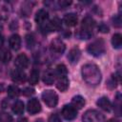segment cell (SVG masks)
Masks as SVG:
<instances>
[{"label":"cell","mask_w":122,"mask_h":122,"mask_svg":"<svg viewBox=\"0 0 122 122\" xmlns=\"http://www.w3.org/2000/svg\"><path fill=\"white\" fill-rule=\"evenodd\" d=\"M96 104L100 109H102L105 112H111L112 111V103L109 100V98L106 96H102V97L98 98V100L96 101Z\"/></svg>","instance_id":"obj_13"},{"label":"cell","mask_w":122,"mask_h":122,"mask_svg":"<svg viewBox=\"0 0 122 122\" xmlns=\"http://www.w3.org/2000/svg\"><path fill=\"white\" fill-rule=\"evenodd\" d=\"M112 22H113L114 27L119 28V27L121 26V17H120V15H116V16H114V17L112 18Z\"/></svg>","instance_id":"obj_28"},{"label":"cell","mask_w":122,"mask_h":122,"mask_svg":"<svg viewBox=\"0 0 122 122\" xmlns=\"http://www.w3.org/2000/svg\"><path fill=\"white\" fill-rule=\"evenodd\" d=\"M71 4V1H59L58 2V5L60 8H67L68 6H70Z\"/></svg>","instance_id":"obj_32"},{"label":"cell","mask_w":122,"mask_h":122,"mask_svg":"<svg viewBox=\"0 0 122 122\" xmlns=\"http://www.w3.org/2000/svg\"><path fill=\"white\" fill-rule=\"evenodd\" d=\"M38 80H39V71H38L37 70L33 69V70L30 71V73L29 82H30V84H31V85H35V84H37Z\"/></svg>","instance_id":"obj_24"},{"label":"cell","mask_w":122,"mask_h":122,"mask_svg":"<svg viewBox=\"0 0 122 122\" xmlns=\"http://www.w3.org/2000/svg\"><path fill=\"white\" fill-rule=\"evenodd\" d=\"M82 120L83 122H105V117L98 111L90 109L84 112Z\"/></svg>","instance_id":"obj_4"},{"label":"cell","mask_w":122,"mask_h":122,"mask_svg":"<svg viewBox=\"0 0 122 122\" xmlns=\"http://www.w3.org/2000/svg\"><path fill=\"white\" fill-rule=\"evenodd\" d=\"M116 83H117V80H116V78L112 75V77H111V79L108 81V87L110 88V89H113V88H115L116 87Z\"/></svg>","instance_id":"obj_27"},{"label":"cell","mask_w":122,"mask_h":122,"mask_svg":"<svg viewBox=\"0 0 122 122\" xmlns=\"http://www.w3.org/2000/svg\"><path fill=\"white\" fill-rule=\"evenodd\" d=\"M3 42H4V39H3V37H2V35L0 34V47L3 45Z\"/></svg>","instance_id":"obj_36"},{"label":"cell","mask_w":122,"mask_h":122,"mask_svg":"<svg viewBox=\"0 0 122 122\" xmlns=\"http://www.w3.org/2000/svg\"><path fill=\"white\" fill-rule=\"evenodd\" d=\"M121 93L117 92L115 99H114V104H113V108H114V112L117 116L121 115Z\"/></svg>","instance_id":"obj_19"},{"label":"cell","mask_w":122,"mask_h":122,"mask_svg":"<svg viewBox=\"0 0 122 122\" xmlns=\"http://www.w3.org/2000/svg\"><path fill=\"white\" fill-rule=\"evenodd\" d=\"M22 92H23V94H24V95H26V96H29V95H31V94H33V93H34V90H33L32 88H30V87L25 88Z\"/></svg>","instance_id":"obj_29"},{"label":"cell","mask_w":122,"mask_h":122,"mask_svg":"<svg viewBox=\"0 0 122 122\" xmlns=\"http://www.w3.org/2000/svg\"><path fill=\"white\" fill-rule=\"evenodd\" d=\"M54 80H55V73L52 71L49 70L43 74V82L46 85H52Z\"/></svg>","instance_id":"obj_18"},{"label":"cell","mask_w":122,"mask_h":122,"mask_svg":"<svg viewBox=\"0 0 122 122\" xmlns=\"http://www.w3.org/2000/svg\"><path fill=\"white\" fill-rule=\"evenodd\" d=\"M9 45L13 51H18L21 48V38L18 34H12L9 39Z\"/></svg>","instance_id":"obj_15"},{"label":"cell","mask_w":122,"mask_h":122,"mask_svg":"<svg viewBox=\"0 0 122 122\" xmlns=\"http://www.w3.org/2000/svg\"><path fill=\"white\" fill-rule=\"evenodd\" d=\"M56 88L60 92H65L69 88V79L67 76H61L56 82Z\"/></svg>","instance_id":"obj_17"},{"label":"cell","mask_w":122,"mask_h":122,"mask_svg":"<svg viewBox=\"0 0 122 122\" xmlns=\"http://www.w3.org/2000/svg\"><path fill=\"white\" fill-rule=\"evenodd\" d=\"M50 122H60V119L59 117L56 115V114H52L51 117H50Z\"/></svg>","instance_id":"obj_33"},{"label":"cell","mask_w":122,"mask_h":122,"mask_svg":"<svg viewBox=\"0 0 122 122\" xmlns=\"http://www.w3.org/2000/svg\"><path fill=\"white\" fill-rule=\"evenodd\" d=\"M87 51L90 54L98 57L101 56L105 53L106 51V48H105V42L102 38H98L95 39L94 41H92L87 48Z\"/></svg>","instance_id":"obj_3"},{"label":"cell","mask_w":122,"mask_h":122,"mask_svg":"<svg viewBox=\"0 0 122 122\" xmlns=\"http://www.w3.org/2000/svg\"><path fill=\"white\" fill-rule=\"evenodd\" d=\"M61 114L66 120H73L77 116V110L71 105H65L62 108Z\"/></svg>","instance_id":"obj_7"},{"label":"cell","mask_w":122,"mask_h":122,"mask_svg":"<svg viewBox=\"0 0 122 122\" xmlns=\"http://www.w3.org/2000/svg\"><path fill=\"white\" fill-rule=\"evenodd\" d=\"M41 97L49 108H54L58 103V95L55 92L51 90L44 91L41 94Z\"/></svg>","instance_id":"obj_5"},{"label":"cell","mask_w":122,"mask_h":122,"mask_svg":"<svg viewBox=\"0 0 122 122\" xmlns=\"http://www.w3.org/2000/svg\"><path fill=\"white\" fill-rule=\"evenodd\" d=\"M50 48H51V51L52 53L57 54V55H62V53L66 50V45L60 38L56 37L51 42V47Z\"/></svg>","instance_id":"obj_6"},{"label":"cell","mask_w":122,"mask_h":122,"mask_svg":"<svg viewBox=\"0 0 122 122\" xmlns=\"http://www.w3.org/2000/svg\"><path fill=\"white\" fill-rule=\"evenodd\" d=\"M11 79L15 83H24L27 79V76L22 70L17 69L11 71Z\"/></svg>","instance_id":"obj_12"},{"label":"cell","mask_w":122,"mask_h":122,"mask_svg":"<svg viewBox=\"0 0 122 122\" xmlns=\"http://www.w3.org/2000/svg\"><path fill=\"white\" fill-rule=\"evenodd\" d=\"M85 103H86V101H85V99H84V97L83 96H81V95H76V96H73L72 97V99H71V106L73 107V108H75L76 110H80V109H82L84 106H85Z\"/></svg>","instance_id":"obj_16"},{"label":"cell","mask_w":122,"mask_h":122,"mask_svg":"<svg viewBox=\"0 0 122 122\" xmlns=\"http://www.w3.org/2000/svg\"><path fill=\"white\" fill-rule=\"evenodd\" d=\"M24 109H25L24 103H23L21 100H17V101L12 105V107H11V110H12L13 113H15V114H17V115L22 114V113L24 112Z\"/></svg>","instance_id":"obj_20"},{"label":"cell","mask_w":122,"mask_h":122,"mask_svg":"<svg viewBox=\"0 0 122 122\" xmlns=\"http://www.w3.org/2000/svg\"><path fill=\"white\" fill-rule=\"evenodd\" d=\"M27 110H28L29 113H30V114L38 113L41 111V105H40V102L38 101V99L31 98L30 100H29L28 105H27Z\"/></svg>","instance_id":"obj_9"},{"label":"cell","mask_w":122,"mask_h":122,"mask_svg":"<svg viewBox=\"0 0 122 122\" xmlns=\"http://www.w3.org/2000/svg\"><path fill=\"white\" fill-rule=\"evenodd\" d=\"M77 20H78L77 15L75 13H72V12L65 14L64 17H63V22L68 27H73V26H75L77 24Z\"/></svg>","instance_id":"obj_14"},{"label":"cell","mask_w":122,"mask_h":122,"mask_svg":"<svg viewBox=\"0 0 122 122\" xmlns=\"http://www.w3.org/2000/svg\"><path fill=\"white\" fill-rule=\"evenodd\" d=\"M112 45L114 49H120L122 46V35L120 33H115L112 38Z\"/></svg>","instance_id":"obj_21"},{"label":"cell","mask_w":122,"mask_h":122,"mask_svg":"<svg viewBox=\"0 0 122 122\" xmlns=\"http://www.w3.org/2000/svg\"><path fill=\"white\" fill-rule=\"evenodd\" d=\"M14 65L17 69L19 70H24V69H27L28 66H29V58L28 56L25 54V53H21L19 55H17V57L15 58V61H14Z\"/></svg>","instance_id":"obj_10"},{"label":"cell","mask_w":122,"mask_h":122,"mask_svg":"<svg viewBox=\"0 0 122 122\" xmlns=\"http://www.w3.org/2000/svg\"><path fill=\"white\" fill-rule=\"evenodd\" d=\"M8 94L10 97L11 98H15V97H18V95L20 94V90L17 86L15 85H10L9 86L8 88Z\"/></svg>","instance_id":"obj_23"},{"label":"cell","mask_w":122,"mask_h":122,"mask_svg":"<svg viewBox=\"0 0 122 122\" xmlns=\"http://www.w3.org/2000/svg\"><path fill=\"white\" fill-rule=\"evenodd\" d=\"M25 40H26V45L28 49H32L33 46L35 45V39L32 34H27Z\"/></svg>","instance_id":"obj_25"},{"label":"cell","mask_w":122,"mask_h":122,"mask_svg":"<svg viewBox=\"0 0 122 122\" xmlns=\"http://www.w3.org/2000/svg\"><path fill=\"white\" fill-rule=\"evenodd\" d=\"M107 122H120V121L117 120V119H115V118H111V119H109Z\"/></svg>","instance_id":"obj_35"},{"label":"cell","mask_w":122,"mask_h":122,"mask_svg":"<svg viewBox=\"0 0 122 122\" xmlns=\"http://www.w3.org/2000/svg\"><path fill=\"white\" fill-rule=\"evenodd\" d=\"M81 73L84 81L92 87L97 86L101 81V72L99 68L93 63L85 64L81 69Z\"/></svg>","instance_id":"obj_1"},{"label":"cell","mask_w":122,"mask_h":122,"mask_svg":"<svg viewBox=\"0 0 122 122\" xmlns=\"http://www.w3.org/2000/svg\"><path fill=\"white\" fill-rule=\"evenodd\" d=\"M2 59H3V61H4V62H9V60L10 59V53L8 51H4L3 56H2Z\"/></svg>","instance_id":"obj_31"},{"label":"cell","mask_w":122,"mask_h":122,"mask_svg":"<svg viewBox=\"0 0 122 122\" xmlns=\"http://www.w3.org/2000/svg\"><path fill=\"white\" fill-rule=\"evenodd\" d=\"M80 56H81V51H80L79 48L74 47V48L71 49V51H69L67 57H68V60L70 61V63L73 65V64H76L78 62Z\"/></svg>","instance_id":"obj_11"},{"label":"cell","mask_w":122,"mask_h":122,"mask_svg":"<svg viewBox=\"0 0 122 122\" xmlns=\"http://www.w3.org/2000/svg\"><path fill=\"white\" fill-rule=\"evenodd\" d=\"M34 122H44V121H43L42 119H38V120H35Z\"/></svg>","instance_id":"obj_37"},{"label":"cell","mask_w":122,"mask_h":122,"mask_svg":"<svg viewBox=\"0 0 122 122\" xmlns=\"http://www.w3.org/2000/svg\"><path fill=\"white\" fill-rule=\"evenodd\" d=\"M0 122H12V117L6 112H0Z\"/></svg>","instance_id":"obj_26"},{"label":"cell","mask_w":122,"mask_h":122,"mask_svg":"<svg viewBox=\"0 0 122 122\" xmlns=\"http://www.w3.org/2000/svg\"><path fill=\"white\" fill-rule=\"evenodd\" d=\"M35 21L40 26V28L43 27L49 22V12L44 9L39 10L35 14Z\"/></svg>","instance_id":"obj_8"},{"label":"cell","mask_w":122,"mask_h":122,"mask_svg":"<svg viewBox=\"0 0 122 122\" xmlns=\"http://www.w3.org/2000/svg\"><path fill=\"white\" fill-rule=\"evenodd\" d=\"M55 76L57 75L58 77H61V76H66V74L68 73V70H67V67L64 65V64H58L55 68Z\"/></svg>","instance_id":"obj_22"},{"label":"cell","mask_w":122,"mask_h":122,"mask_svg":"<svg viewBox=\"0 0 122 122\" xmlns=\"http://www.w3.org/2000/svg\"><path fill=\"white\" fill-rule=\"evenodd\" d=\"M17 122H28V119L26 117H21L17 120Z\"/></svg>","instance_id":"obj_34"},{"label":"cell","mask_w":122,"mask_h":122,"mask_svg":"<svg viewBox=\"0 0 122 122\" xmlns=\"http://www.w3.org/2000/svg\"><path fill=\"white\" fill-rule=\"evenodd\" d=\"M98 30H99L101 32H104V33L109 32V27H108L106 24H104V23H101V24L99 25Z\"/></svg>","instance_id":"obj_30"},{"label":"cell","mask_w":122,"mask_h":122,"mask_svg":"<svg viewBox=\"0 0 122 122\" xmlns=\"http://www.w3.org/2000/svg\"><path fill=\"white\" fill-rule=\"evenodd\" d=\"M95 27V21L91 16H86L81 23L79 36L81 39H89L93 32Z\"/></svg>","instance_id":"obj_2"}]
</instances>
